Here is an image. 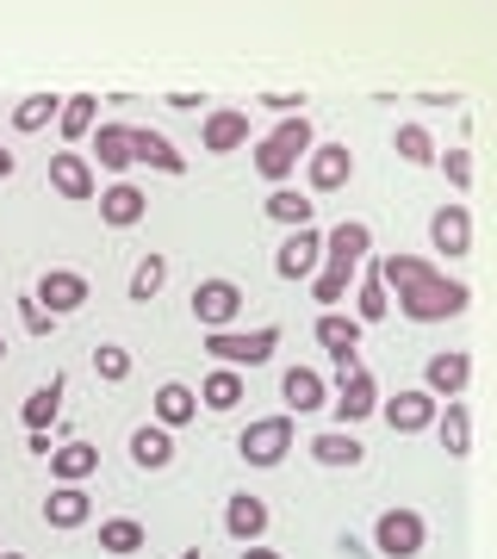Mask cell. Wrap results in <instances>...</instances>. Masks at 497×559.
<instances>
[{
    "instance_id": "42",
    "label": "cell",
    "mask_w": 497,
    "mask_h": 559,
    "mask_svg": "<svg viewBox=\"0 0 497 559\" xmlns=\"http://www.w3.org/2000/svg\"><path fill=\"white\" fill-rule=\"evenodd\" d=\"M242 559H286V554H274V547H261V540H249V547H242Z\"/></svg>"
},
{
    "instance_id": "2",
    "label": "cell",
    "mask_w": 497,
    "mask_h": 559,
    "mask_svg": "<svg viewBox=\"0 0 497 559\" xmlns=\"http://www.w3.org/2000/svg\"><path fill=\"white\" fill-rule=\"evenodd\" d=\"M311 150H318L311 112H293V119H280L268 138H256V150H249V156H256V175L268 180V193H274V187H286V180H293V168L311 156Z\"/></svg>"
},
{
    "instance_id": "33",
    "label": "cell",
    "mask_w": 497,
    "mask_h": 559,
    "mask_svg": "<svg viewBox=\"0 0 497 559\" xmlns=\"http://www.w3.org/2000/svg\"><path fill=\"white\" fill-rule=\"evenodd\" d=\"M94 112H99V100H94V94H69V100H62L57 131H62L69 143H75V138H94Z\"/></svg>"
},
{
    "instance_id": "25",
    "label": "cell",
    "mask_w": 497,
    "mask_h": 559,
    "mask_svg": "<svg viewBox=\"0 0 497 559\" xmlns=\"http://www.w3.org/2000/svg\"><path fill=\"white\" fill-rule=\"evenodd\" d=\"M94 162L113 168V175L138 168V162H131V124H94Z\"/></svg>"
},
{
    "instance_id": "23",
    "label": "cell",
    "mask_w": 497,
    "mask_h": 559,
    "mask_svg": "<svg viewBox=\"0 0 497 559\" xmlns=\"http://www.w3.org/2000/svg\"><path fill=\"white\" fill-rule=\"evenodd\" d=\"M311 460L318 466H360L367 448L355 441V429H323V436H311Z\"/></svg>"
},
{
    "instance_id": "6",
    "label": "cell",
    "mask_w": 497,
    "mask_h": 559,
    "mask_svg": "<svg viewBox=\"0 0 497 559\" xmlns=\"http://www.w3.org/2000/svg\"><path fill=\"white\" fill-rule=\"evenodd\" d=\"M330 417L342 423V429H355V423L379 417V385L367 367H355V373H336V411Z\"/></svg>"
},
{
    "instance_id": "20",
    "label": "cell",
    "mask_w": 497,
    "mask_h": 559,
    "mask_svg": "<svg viewBox=\"0 0 497 559\" xmlns=\"http://www.w3.org/2000/svg\"><path fill=\"white\" fill-rule=\"evenodd\" d=\"M143 212H150V200H143V187H131V180H119V187L99 193V218L113 224V230H131Z\"/></svg>"
},
{
    "instance_id": "39",
    "label": "cell",
    "mask_w": 497,
    "mask_h": 559,
    "mask_svg": "<svg viewBox=\"0 0 497 559\" xmlns=\"http://www.w3.org/2000/svg\"><path fill=\"white\" fill-rule=\"evenodd\" d=\"M94 373H99V380H113V385L131 380V355H125L119 342H99V348H94Z\"/></svg>"
},
{
    "instance_id": "38",
    "label": "cell",
    "mask_w": 497,
    "mask_h": 559,
    "mask_svg": "<svg viewBox=\"0 0 497 559\" xmlns=\"http://www.w3.org/2000/svg\"><path fill=\"white\" fill-rule=\"evenodd\" d=\"M348 280H355V274H342V267H330V261H323L318 274H311V299H318L323 311H336L342 293H348Z\"/></svg>"
},
{
    "instance_id": "11",
    "label": "cell",
    "mask_w": 497,
    "mask_h": 559,
    "mask_svg": "<svg viewBox=\"0 0 497 559\" xmlns=\"http://www.w3.org/2000/svg\"><path fill=\"white\" fill-rule=\"evenodd\" d=\"M429 242H436V255H448V261H460L466 249H473V212L466 205H441L436 218H429Z\"/></svg>"
},
{
    "instance_id": "37",
    "label": "cell",
    "mask_w": 497,
    "mask_h": 559,
    "mask_svg": "<svg viewBox=\"0 0 497 559\" xmlns=\"http://www.w3.org/2000/svg\"><path fill=\"white\" fill-rule=\"evenodd\" d=\"M162 286H168V261H162V255H143V261H138V274H131V299L150 305Z\"/></svg>"
},
{
    "instance_id": "21",
    "label": "cell",
    "mask_w": 497,
    "mask_h": 559,
    "mask_svg": "<svg viewBox=\"0 0 497 559\" xmlns=\"http://www.w3.org/2000/svg\"><path fill=\"white\" fill-rule=\"evenodd\" d=\"M131 460H138L143 473H162V466L175 460V429H162V423H143L138 436H131Z\"/></svg>"
},
{
    "instance_id": "1",
    "label": "cell",
    "mask_w": 497,
    "mask_h": 559,
    "mask_svg": "<svg viewBox=\"0 0 497 559\" xmlns=\"http://www.w3.org/2000/svg\"><path fill=\"white\" fill-rule=\"evenodd\" d=\"M374 267L386 280V293H398V311L411 323H448L473 305L466 280H448L436 261H423V255H379Z\"/></svg>"
},
{
    "instance_id": "41",
    "label": "cell",
    "mask_w": 497,
    "mask_h": 559,
    "mask_svg": "<svg viewBox=\"0 0 497 559\" xmlns=\"http://www.w3.org/2000/svg\"><path fill=\"white\" fill-rule=\"evenodd\" d=\"M20 311H25V330H32V336H50V330H57V318H50V311H44V305L32 299V293L20 299Z\"/></svg>"
},
{
    "instance_id": "43",
    "label": "cell",
    "mask_w": 497,
    "mask_h": 559,
    "mask_svg": "<svg viewBox=\"0 0 497 559\" xmlns=\"http://www.w3.org/2000/svg\"><path fill=\"white\" fill-rule=\"evenodd\" d=\"M13 168H20V162H13V150H7V143H0V180H13Z\"/></svg>"
},
{
    "instance_id": "16",
    "label": "cell",
    "mask_w": 497,
    "mask_h": 559,
    "mask_svg": "<svg viewBox=\"0 0 497 559\" xmlns=\"http://www.w3.org/2000/svg\"><path fill=\"white\" fill-rule=\"evenodd\" d=\"M466 380H473V360L466 355H429V367H423V392L429 399H460Z\"/></svg>"
},
{
    "instance_id": "31",
    "label": "cell",
    "mask_w": 497,
    "mask_h": 559,
    "mask_svg": "<svg viewBox=\"0 0 497 559\" xmlns=\"http://www.w3.org/2000/svg\"><path fill=\"white\" fill-rule=\"evenodd\" d=\"M386 311H392V293H386L379 267H367V280H360V293H355V323L367 330V323H379Z\"/></svg>"
},
{
    "instance_id": "45",
    "label": "cell",
    "mask_w": 497,
    "mask_h": 559,
    "mask_svg": "<svg viewBox=\"0 0 497 559\" xmlns=\"http://www.w3.org/2000/svg\"><path fill=\"white\" fill-rule=\"evenodd\" d=\"M0 360H7V336H0Z\"/></svg>"
},
{
    "instance_id": "19",
    "label": "cell",
    "mask_w": 497,
    "mask_h": 559,
    "mask_svg": "<svg viewBox=\"0 0 497 559\" xmlns=\"http://www.w3.org/2000/svg\"><path fill=\"white\" fill-rule=\"evenodd\" d=\"M268 522H274V510H268L261 498H249V491H237V498H230V510H224V528H230L242 547L268 535Z\"/></svg>"
},
{
    "instance_id": "46",
    "label": "cell",
    "mask_w": 497,
    "mask_h": 559,
    "mask_svg": "<svg viewBox=\"0 0 497 559\" xmlns=\"http://www.w3.org/2000/svg\"><path fill=\"white\" fill-rule=\"evenodd\" d=\"M0 559H25V554H0Z\"/></svg>"
},
{
    "instance_id": "14",
    "label": "cell",
    "mask_w": 497,
    "mask_h": 559,
    "mask_svg": "<svg viewBox=\"0 0 497 559\" xmlns=\"http://www.w3.org/2000/svg\"><path fill=\"white\" fill-rule=\"evenodd\" d=\"M32 299H38L50 318H62V311H81V305H87V280H81L75 267H50V274L38 280Z\"/></svg>"
},
{
    "instance_id": "9",
    "label": "cell",
    "mask_w": 497,
    "mask_h": 559,
    "mask_svg": "<svg viewBox=\"0 0 497 559\" xmlns=\"http://www.w3.org/2000/svg\"><path fill=\"white\" fill-rule=\"evenodd\" d=\"M367 255H374V230H367V224H355V218H342L336 230L323 237V261H330V267H342V274H355Z\"/></svg>"
},
{
    "instance_id": "4",
    "label": "cell",
    "mask_w": 497,
    "mask_h": 559,
    "mask_svg": "<svg viewBox=\"0 0 497 559\" xmlns=\"http://www.w3.org/2000/svg\"><path fill=\"white\" fill-rule=\"evenodd\" d=\"M374 547H379V559H417L429 547V522L417 510H386L374 522Z\"/></svg>"
},
{
    "instance_id": "3",
    "label": "cell",
    "mask_w": 497,
    "mask_h": 559,
    "mask_svg": "<svg viewBox=\"0 0 497 559\" xmlns=\"http://www.w3.org/2000/svg\"><path fill=\"white\" fill-rule=\"evenodd\" d=\"M293 436H298V417L293 411H274V417H256L242 429L237 454L249 460V466H280V460L293 454Z\"/></svg>"
},
{
    "instance_id": "10",
    "label": "cell",
    "mask_w": 497,
    "mask_h": 559,
    "mask_svg": "<svg viewBox=\"0 0 497 559\" xmlns=\"http://www.w3.org/2000/svg\"><path fill=\"white\" fill-rule=\"evenodd\" d=\"M379 417L392 423V436H423L441 411H436V399L417 385V392H398V399H386V404H379Z\"/></svg>"
},
{
    "instance_id": "5",
    "label": "cell",
    "mask_w": 497,
    "mask_h": 559,
    "mask_svg": "<svg viewBox=\"0 0 497 559\" xmlns=\"http://www.w3.org/2000/svg\"><path fill=\"white\" fill-rule=\"evenodd\" d=\"M274 348H280V330H249V336L205 330V355L230 360V367H261V360H274Z\"/></svg>"
},
{
    "instance_id": "8",
    "label": "cell",
    "mask_w": 497,
    "mask_h": 559,
    "mask_svg": "<svg viewBox=\"0 0 497 559\" xmlns=\"http://www.w3.org/2000/svg\"><path fill=\"white\" fill-rule=\"evenodd\" d=\"M355 175V150L348 143H318L311 156H305V180H311V193H342Z\"/></svg>"
},
{
    "instance_id": "27",
    "label": "cell",
    "mask_w": 497,
    "mask_h": 559,
    "mask_svg": "<svg viewBox=\"0 0 497 559\" xmlns=\"http://www.w3.org/2000/svg\"><path fill=\"white\" fill-rule=\"evenodd\" d=\"M87 510H94V503H87V491H81V485H57V491H50V503H44V522H50V528H81V522H87Z\"/></svg>"
},
{
    "instance_id": "30",
    "label": "cell",
    "mask_w": 497,
    "mask_h": 559,
    "mask_svg": "<svg viewBox=\"0 0 497 559\" xmlns=\"http://www.w3.org/2000/svg\"><path fill=\"white\" fill-rule=\"evenodd\" d=\"M318 342L330 348V355H355V348H360V323L348 318V311H323V318H318Z\"/></svg>"
},
{
    "instance_id": "29",
    "label": "cell",
    "mask_w": 497,
    "mask_h": 559,
    "mask_svg": "<svg viewBox=\"0 0 497 559\" xmlns=\"http://www.w3.org/2000/svg\"><path fill=\"white\" fill-rule=\"evenodd\" d=\"M99 547H106L113 559L143 554V522H131V516H106V522H99Z\"/></svg>"
},
{
    "instance_id": "40",
    "label": "cell",
    "mask_w": 497,
    "mask_h": 559,
    "mask_svg": "<svg viewBox=\"0 0 497 559\" xmlns=\"http://www.w3.org/2000/svg\"><path fill=\"white\" fill-rule=\"evenodd\" d=\"M441 168H448V180H454L460 193H466V187H473V156H466V150H448V156H436Z\"/></svg>"
},
{
    "instance_id": "22",
    "label": "cell",
    "mask_w": 497,
    "mask_h": 559,
    "mask_svg": "<svg viewBox=\"0 0 497 559\" xmlns=\"http://www.w3.org/2000/svg\"><path fill=\"white\" fill-rule=\"evenodd\" d=\"M436 436H441V448H448V460H466L473 454V411L460 399H448V411L436 417Z\"/></svg>"
},
{
    "instance_id": "24",
    "label": "cell",
    "mask_w": 497,
    "mask_h": 559,
    "mask_svg": "<svg viewBox=\"0 0 497 559\" xmlns=\"http://www.w3.org/2000/svg\"><path fill=\"white\" fill-rule=\"evenodd\" d=\"M193 417H199V392L193 385H180V380H168L156 392V423L162 429H187Z\"/></svg>"
},
{
    "instance_id": "35",
    "label": "cell",
    "mask_w": 497,
    "mask_h": 559,
    "mask_svg": "<svg viewBox=\"0 0 497 559\" xmlns=\"http://www.w3.org/2000/svg\"><path fill=\"white\" fill-rule=\"evenodd\" d=\"M50 119H62V100H57V94H25V100L13 106V131H44Z\"/></svg>"
},
{
    "instance_id": "44",
    "label": "cell",
    "mask_w": 497,
    "mask_h": 559,
    "mask_svg": "<svg viewBox=\"0 0 497 559\" xmlns=\"http://www.w3.org/2000/svg\"><path fill=\"white\" fill-rule=\"evenodd\" d=\"M180 559H205V554H199V547H187V554H180Z\"/></svg>"
},
{
    "instance_id": "26",
    "label": "cell",
    "mask_w": 497,
    "mask_h": 559,
    "mask_svg": "<svg viewBox=\"0 0 497 559\" xmlns=\"http://www.w3.org/2000/svg\"><path fill=\"white\" fill-rule=\"evenodd\" d=\"M280 399H286V411H323V373H311V367H286V380H280Z\"/></svg>"
},
{
    "instance_id": "32",
    "label": "cell",
    "mask_w": 497,
    "mask_h": 559,
    "mask_svg": "<svg viewBox=\"0 0 497 559\" xmlns=\"http://www.w3.org/2000/svg\"><path fill=\"white\" fill-rule=\"evenodd\" d=\"M57 411H62V373H50V385H38V392L25 399V429H32V436H44Z\"/></svg>"
},
{
    "instance_id": "17",
    "label": "cell",
    "mask_w": 497,
    "mask_h": 559,
    "mask_svg": "<svg viewBox=\"0 0 497 559\" xmlns=\"http://www.w3.org/2000/svg\"><path fill=\"white\" fill-rule=\"evenodd\" d=\"M99 473V448H87V441H62V448H50V479L57 485H87Z\"/></svg>"
},
{
    "instance_id": "28",
    "label": "cell",
    "mask_w": 497,
    "mask_h": 559,
    "mask_svg": "<svg viewBox=\"0 0 497 559\" xmlns=\"http://www.w3.org/2000/svg\"><path fill=\"white\" fill-rule=\"evenodd\" d=\"M199 404H205V411H237L242 404V373L237 367H212L205 385H199Z\"/></svg>"
},
{
    "instance_id": "13",
    "label": "cell",
    "mask_w": 497,
    "mask_h": 559,
    "mask_svg": "<svg viewBox=\"0 0 497 559\" xmlns=\"http://www.w3.org/2000/svg\"><path fill=\"white\" fill-rule=\"evenodd\" d=\"M50 187H57L62 200H94L99 193V175H94V162L75 156V150H57L50 156Z\"/></svg>"
},
{
    "instance_id": "18",
    "label": "cell",
    "mask_w": 497,
    "mask_h": 559,
    "mask_svg": "<svg viewBox=\"0 0 497 559\" xmlns=\"http://www.w3.org/2000/svg\"><path fill=\"white\" fill-rule=\"evenodd\" d=\"M131 162H150L156 175H187V156H180L162 131H150V124H143V131H131Z\"/></svg>"
},
{
    "instance_id": "34",
    "label": "cell",
    "mask_w": 497,
    "mask_h": 559,
    "mask_svg": "<svg viewBox=\"0 0 497 559\" xmlns=\"http://www.w3.org/2000/svg\"><path fill=\"white\" fill-rule=\"evenodd\" d=\"M261 212H268L274 224H293V230H305V224H311V200H305V193H293V187H274Z\"/></svg>"
},
{
    "instance_id": "15",
    "label": "cell",
    "mask_w": 497,
    "mask_h": 559,
    "mask_svg": "<svg viewBox=\"0 0 497 559\" xmlns=\"http://www.w3.org/2000/svg\"><path fill=\"white\" fill-rule=\"evenodd\" d=\"M199 143H205L212 156H230V150H242V143H249V112H237V106L205 112V124H199Z\"/></svg>"
},
{
    "instance_id": "7",
    "label": "cell",
    "mask_w": 497,
    "mask_h": 559,
    "mask_svg": "<svg viewBox=\"0 0 497 559\" xmlns=\"http://www.w3.org/2000/svg\"><path fill=\"white\" fill-rule=\"evenodd\" d=\"M242 311V286L237 280H199L193 286V318L205 330H230V318Z\"/></svg>"
},
{
    "instance_id": "36",
    "label": "cell",
    "mask_w": 497,
    "mask_h": 559,
    "mask_svg": "<svg viewBox=\"0 0 497 559\" xmlns=\"http://www.w3.org/2000/svg\"><path fill=\"white\" fill-rule=\"evenodd\" d=\"M392 150H398L404 162H417V168H429V162L441 156V150H436V138H429L423 124H398V131H392Z\"/></svg>"
},
{
    "instance_id": "12",
    "label": "cell",
    "mask_w": 497,
    "mask_h": 559,
    "mask_svg": "<svg viewBox=\"0 0 497 559\" xmlns=\"http://www.w3.org/2000/svg\"><path fill=\"white\" fill-rule=\"evenodd\" d=\"M318 261H323V237L305 224V230H293V237L280 242L274 274H280V280H311V274H318Z\"/></svg>"
}]
</instances>
